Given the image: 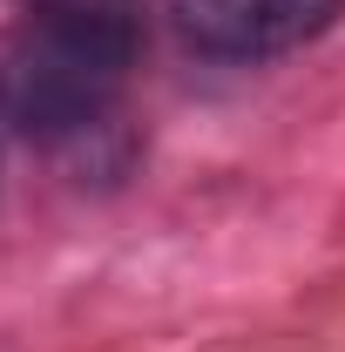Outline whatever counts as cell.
Listing matches in <instances>:
<instances>
[{
	"label": "cell",
	"instance_id": "6da1fadb",
	"mask_svg": "<svg viewBox=\"0 0 345 352\" xmlns=\"http://www.w3.org/2000/svg\"><path fill=\"white\" fill-rule=\"evenodd\" d=\"M135 41L142 28L34 7L21 28L0 34V129L54 142L102 122L135 61Z\"/></svg>",
	"mask_w": 345,
	"mask_h": 352
},
{
	"label": "cell",
	"instance_id": "7a4b0ae2",
	"mask_svg": "<svg viewBox=\"0 0 345 352\" xmlns=\"http://www.w3.org/2000/svg\"><path fill=\"white\" fill-rule=\"evenodd\" d=\"M345 0H170L176 34L216 61H258L311 41L339 21Z\"/></svg>",
	"mask_w": 345,
	"mask_h": 352
}]
</instances>
